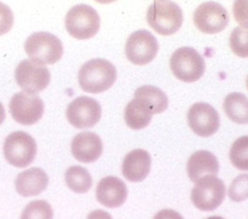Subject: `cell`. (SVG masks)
<instances>
[{"instance_id":"cell-1","label":"cell","mask_w":248,"mask_h":219,"mask_svg":"<svg viewBox=\"0 0 248 219\" xmlns=\"http://www.w3.org/2000/svg\"><path fill=\"white\" fill-rule=\"evenodd\" d=\"M117 69L107 59H92L82 65L78 73L79 87L87 93L99 94L113 87Z\"/></svg>"},{"instance_id":"cell-2","label":"cell","mask_w":248,"mask_h":219,"mask_svg":"<svg viewBox=\"0 0 248 219\" xmlns=\"http://www.w3.org/2000/svg\"><path fill=\"white\" fill-rule=\"evenodd\" d=\"M24 49L29 60L36 64H55L63 57V43L54 34L38 31L25 40Z\"/></svg>"},{"instance_id":"cell-3","label":"cell","mask_w":248,"mask_h":219,"mask_svg":"<svg viewBox=\"0 0 248 219\" xmlns=\"http://www.w3.org/2000/svg\"><path fill=\"white\" fill-rule=\"evenodd\" d=\"M149 27L160 35H173L183 24V13L174 1H153L147 13Z\"/></svg>"},{"instance_id":"cell-4","label":"cell","mask_w":248,"mask_h":219,"mask_svg":"<svg viewBox=\"0 0 248 219\" xmlns=\"http://www.w3.org/2000/svg\"><path fill=\"white\" fill-rule=\"evenodd\" d=\"M173 75L185 83L200 80L206 72V63L196 49L183 46L173 53L170 60Z\"/></svg>"},{"instance_id":"cell-5","label":"cell","mask_w":248,"mask_h":219,"mask_svg":"<svg viewBox=\"0 0 248 219\" xmlns=\"http://www.w3.org/2000/svg\"><path fill=\"white\" fill-rule=\"evenodd\" d=\"M100 27L99 14L92 6L80 5L73 6L65 16L67 31L78 40H88L97 35Z\"/></svg>"},{"instance_id":"cell-6","label":"cell","mask_w":248,"mask_h":219,"mask_svg":"<svg viewBox=\"0 0 248 219\" xmlns=\"http://www.w3.org/2000/svg\"><path fill=\"white\" fill-rule=\"evenodd\" d=\"M36 149L35 139L25 131H14L4 140V157L13 167L25 168L31 164L35 159Z\"/></svg>"},{"instance_id":"cell-7","label":"cell","mask_w":248,"mask_h":219,"mask_svg":"<svg viewBox=\"0 0 248 219\" xmlns=\"http://www.w3.org/2000/svg\"><path fill=\"white\" fill-rule=\"evenodd\" d=\"M226 198V186L217 176H203L191 193L192 203L202 212H212L217 209Z\"/></svg>"},{"instance_id":"cell-8","label":"cell","mask_w":248,"mask_h":219,"mask_svg":"<svg viewBox=\"0 0 248 219\" xmlns=\"http://www.w3.org/2000/svg\"><path fill=\"white\" fill-rule=\"evenodd\" d=\"M158 40L147 30H137L130 34L125 43V57L136 65H145L157 57Z\"/></svg>"},{"instance_id":"cell-9","label":"cell","mask_w":248,"mask_h":219,"mask_svg":"<svg viewBox=\"0 0 248 219\" xmlns=\"http://www.w3.org/2000/svg\"><path fill=\"white\" fill-rule=\"evenodd\" d=\"M13 119L21 125H33L42 119L44 114V103L36 94L20 91L13 95L9 103Z\"/></svg>"},{"instance_id":"cell-10","label":"cell","mask_w":248,"mask_h":219,"mask_svg":"<svg viewBox=\"0 0 248 219\" xmlns=\"http://www.w3.org/2000/svg\"><path fill=\"white\" fill-rule=\"evenodd\" d=\"M193 22L197 29L204 34L221 33L230 23L227 10L216 1L201 4L193 14Z\"/></svg>"},{"instance_id":"cell-11","label":"cell","mask_w":248,"mask_h":219,"mask_svg":"<svg viewBox=\"0 0 248 219\" xmlns=\"http://www.w3.org/2000/svg\"><path fill=\"white\" fill-rule=\"evenodd\" d=\"M16 80L23 91L36 94L46 89L50 83V72L46 67L34 61L21 60L16 69Z\"/></svg>"},{"instance_id":"cell-12","label":"cell","mask_w":248,"mask_h":219,"mask_svg":"<svg viewBox=\"0 0 248 219\" xmlns=\"http://www.w3.org/2000/svg\"><path fill=\"white\" fill-rule=\"evenodd\" d=\"M102 107L95 99L89 97H79L67 108L68 122L77 129L93 128L100 120Z\"/></svg>"},{"instance_id":"cell-13","label":"cell","mask_w":248,"mask_h":219,"mask_svg":"<svg viewBox=\"0 0 248 219\" xmlns=\"http://www.w3.org/2000/svg\"><path fill=\"white\" fill-rule=\"evenodd\" d=\"M188 125L194 134L198 137H211L219 129L221 120L218 112L207 103L193 104L187 116Z\"/></svg>"},{"instance_id":"cell-14","label":"cell","mask_w":248,"mask_h":219,"mask_svg":"<svg viewBox=\"0 0 248 219\" xmlns=\"http://www.w3.org/2000/svg\"><path fill=\"white\" fill-rule=\"evenodd\" d=\"M97 201L107 208H118L127 201L128 188L117 176H106L98 183L95 189Z\"/></svg>"},{"instance_id":"cell-15","label":"cell","mask_w":248,"mask_h":219,"mask_svg":"<svg viewBox=\"0 0 248 219\" xmlns=\"http://www.w3.org/2000/svg\"><path fill=\"white\" fill-rule=\"evenodd\" d=\"M103 142L95 133L83 131L72 140V154L82 163H93L102 155Z\"/></svg>"},{"instance_id":"cell-16","label":"cell","mask_w":248,"mask_h":219,"mask_svg":"<svg viewBox=\"0 0 248 219\" xmlns=\"http://www.w3.org/2000/svg\"><path fill=\"white\" fill-rule=\"evenodd\" d=\"M151 155L144 149H134L125 155L122 165L124 178L132 183L142 182L151 171Z\"/></svg>"},{"instance_id":"cell-17","label":"cell","mask_w":248,"mask_h":219,"mask_svg":"<svg viewBox=\"0 0 248 219\" xmlns=\"http://www.w3.org/2000/svg\"><path fill=\"white\" fill-rule=\"evenodd\" d=\"M219 172V163L216 155L207 150H197L187 163V173L192 182H198L203 176H216Z\"/></svg>"},{"instance_id":"cell-18","label":"cell","mask_w":248,"mask_h":219,"mask_svg":"<svg viewBox=\"0 0 248 219\" xmlns=\"http://www.w3.org/2000/svg\"><path fill=\"white\" fill-rule=\"evenodd\" d=\"M49 184L46 173L40 168H31L21 172L16 179V192L23 197H35L42 194Z\"/></svg>"},{"instance_id":"cell-19","label":"cell","mask_w":248,"mask_h":219,"mask_svg":"<svg viewBox=\"0 0 248 219\" xmlns=\"http://www.w3.org/2000/svg\"><path fill=\"white\" fill-rule=\"evenodd\" d=\"M155 116L151 108L140 99H132L124 110V120L130 129L140 131L149 125L152 117Z\"/></svg>"},{"instance_id":"cell-20","label":"cell","mask_w":248,"mask_h":219,"mask_svg":"<svg viewBox=\"0 0 248 219\" xmlns=\"http://www.w3.org/2000/svg\"><path fill=\"white\" fill-rule=\"evenodd\" d=\"M226 116L237 124H248V98L242 93H231L224 98Z\"/></svg>"},{"instance_id":"cell-21","label":"cell","mask_w":248,"mask_h":219,"mask_svg":"<svg viewBox=\"0 0 248 219\" xmlns=\"http://www.w3.org/2000/svg\"><path fill=\"white\" fill-rule=\"evenodd\" d=\"M134 98L140 99L152 109L153 114H160L168 108V97L163 90L153 86H143L134 91Z\"/></svg>"},{"instance_id":"cell-22","label":"cell","mask_w":248,"mask_h":219,"mask_svg":"<svg viewBox=\"0 0 248 219\" xmlns=\"http://www.w3.org/2000/svg\"><path fill=\"white\" fill-rule=\"evenodd\" d=\"M67 187L74 193H87L92 187V175L85 168L80 165H73L65 172Z\"/></svg>"},{"instance_id":"cell-23","label":"cell","mask_w":248,"mask_h":219,"mask_svg":"<svg viewBox=\"0 0 248 219\" xmlns=\"http://www.w3.org/2000/svg\"><path fill=\"white\" fill-rule=\"evenodd\" d=\"M230 159L234 168L239 171H248V135L234 140L230 149Z\"/></svg>"},{"instance_id":"cell-24","label":"cell","mask_w":248,"mask_h":219,"mask_svg":"<svg viewBox=\"0 0 248 219\" xmlns=\"http://www.w3.org/2000/svg\"><path fill=\"white\" fill-rule=\"evenodd\" d=\"M52 205L46 201H33L21 212L20 219H53Z\"/></svg>"},{"instance_id":"cell-25","label":"cell","mask_w":248,"mask_h":219,"mask_svg":"<svg viewBox=\"0 0 248 219\" xmlns=\"http://www.w3.org/2000/svg\"><path fill=\"white\" fill-rule=\"evenodd\" d=\"M230 48L239 58H248V29L236 28L230 37Z\"/></svg>"},{"instance_id":"cell-26","label":"cell","mask_w":248,"mask_h":219,"mask_svg":"<svg viewBox=\"0 0 248 219\" xmlns=\"http://www.w3.org/2000/svg\"><path fill=\"white\" fill-rule=\"evenodd\" d=\"M228 197L233 202L248 199V174H241L233 179L228 189Z\"/></svg>"},{"instance_id":"cell-27","label":"cell","mask_w":248,"mask_h":219,"mask_svg":"<svg viewBox=\"0 0 248 219\" xmlns=\"http://www.w3.org/2000/svg\"><path fill=\"white\" fill-rule=\"evenodd\" d=\"M233 16L241 28L248 29V0H237L233 3Z\"/></svg>"},{"instance_id":"cell-28","label":"cell","mask_w":248,"mask_h":219,"mask_svg":"<svg viewBox=\"0 0 248 219\" xmlns=\"http://www.w3.org/2000/svg\"><path fill=\"white\" fill-rule=\"evenodd\" d=\"M14 25V14L9 6L0 1V37L9 33Z\"/></svg>"},{"instance_id":"cell-29","label":"cell","mask_w":248,"mask_h":219,"mask_svg":"<svg viewBox=\"0 0 248 219\" xmlns=\"http://www.w3.org/2000/svg\"><path fill=\"white\" fill-rule=\"evenodd\" d=\"M153 219H185L178 212L173 209H163L158 212Z\"/></svg>"},{"instance_id":"cell-30","label":"cell","mask_w":248,"mask_h":219,"mask_svg":"<svg viewBox=\"0 0 248 219\" xmlns=\"http://www.w3.org/2000/svg\"><path fill=\"white\" fill-rule=\"evenodd\" d=\"M87 219H113L112 216L109 213H107V212H104V210H94V212H92V213H89V216L87 217Z\"/></svg>"},{"instance_id":"cell-31","label":"cell","mask_w":248,"mask_h":219,"mask_svg":"<svg viewBox=\"0 0 248 219\" xmlns=\"http://www.w3.org/2000/svg\"><path fill=\"white\" fill-rule=\"evenodd\" d=\"M4 120H5V108L1 103H0V125L3 124Z\"/></svg>"},{"instance_id":"cell-32","label":"cell","mask_w":248,"mask_h":219,"mask_svg":"<svg viewBox=\"0 0 248 219\" xmlns=\"http://www.w3.org/2000/svg\"><path fill=\"white\" fill-rule=\"evenodd\" d=\"M207 219H224V218H222V217H218V216H213V217H209V218H207Z\"/></svg>"},{"instance_id":"cell-33","label":"cell","mask_w":248,"mask_h":219,"mask_svg":"<svg viewBox=\"0 0 248 219\" xmlns=\"http://www.w3.org/2000/svg\"><path fill=\"white\" fill-rule=\"evenodd\" d=\"M246 86H247V89H248V76H247V80H246Z\"/></svg>"}]
</instances>
